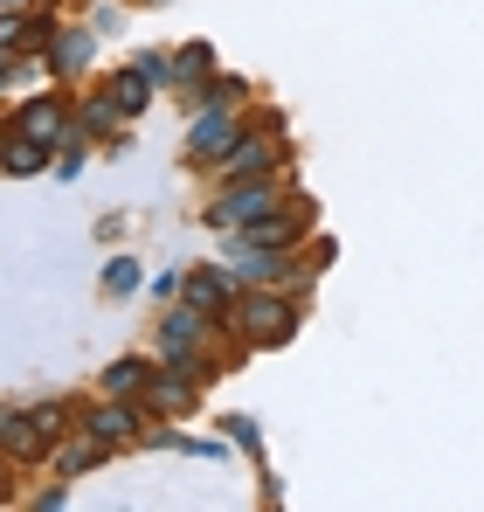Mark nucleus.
I'll return each mask as SVG.
<instances>
[{"label": "nucleus", "instance_id": "nucleus-12", "mask_svg": "<svg viewBox=\"0 0 484 512\" xmlns=\"http://www.w3.org/2000/svg\"><path fill=\"white\" fill-rule=\"evenodd\" d=\"M49 63H56V70H63V77H77L83 63H90V35H63V42H56V49H49Z\"/></svg>", "mask_w": 484, "mask_h": 512}, {"label": "nucleus", "instance_id": "nucleus-9", "mask_svg": "<svg viewBox=\"0 0 484 512\" xmlns=\"http://www.w3.org/2000/svg\"><path fill=\"white\" fill-rule=\"evenodd\" d=\"M236 277H249V284H270V277H284V256L277 250H236Z\"/></svg>", "mask_w": 484, "mask_h": 512}, {"label": "nucleus", "instance_id": "nucleus-6", "mask_svg": "<svg viewBox=\"0 0 484 512\" xmlns=\"http://www.w3.org/2000/svg\"><path fill=\"white\" fill-rule=\"evenodd\" d=\"M187 305H194V312H222V305H229V270H201V277H187Z\"/></svg>", "mask_w": 484, "mask_h": 512}, {"label": "nucleus", "instance_id": "nucleus-3", "mask_svg": "<svg viewBox=\"0 0 484 512\" xmlns=\"http://www.w3.org/2000/svg\"><path fill=\"white\" fill-rule=\"evenodd\" d=\"M194 340H201V312L187 305V312H173L160 326V353L166 360H180V367H194Z\"/></svg>", "mask_w": 484, "mask_h": 512}, {"label": "nucleus", "instance_id": "nucleus-15", "mask_svg": "<svg viewBox=\"0 0 484 512\" xmlns=\"http://www.w3.org/2000/svg\"><path fill=\"white\" fill-rule=\"evenodd\" d=\"M104 291H111V298L139 291V263H132V256H111V263H104Z\"/></svg>", "mask_w": 484, "mask_h": 512}, {"label": "nucleus", "instance_id": "nucleus-5", "mask_svg": "<svg viewBox=\"0 0 484 512\" xmlns=\"http://www.w3.org/2000/svg\"><path fill=\"white\" fill-rule=\"evenodd\" d=\"M146 90H153V77H146V70H125V77H111V90H104V97H111V104H118L125 118H139V111L153 104Z\"/></svg>", "mask_w": 484, "mask_h": 512}, {"label": "nucleus", "instance_id": "nucleus-4", "mask_svg": "<svg viewBox=\"0 0 484 512\" xmlns=\"http://www.w3.org/2000/svg\"><path fill=\"white\" fill-rule=\"evenodd\" d=\"M222 146H236V125H229V104H215V111H208V118L194 125V153H201V160H215Z\"/></svg>", "mask_w": 484, "mask_h": 512}, {"label": "nucleus", "instance_id": "nucleus-17", "mask_svg": "<svg viewBox=\"0 0 484 512\" xmlns=\"http://www.w3.org/2000/svg\"><path fill=\"white\" fill-rule=\"evenodd\" d=\"M229 436H236L242 450H249V457H256V423H249V416H236V423H229Z\"/></svg>", "mask_w": 484, "mask_h": 512}, {"label": "nucleus", "instance_id": "nucleus-10", "mask_svg": "<svg viewBox=\"0 0 484 512\" xmlns=\"http://www.w3.org/2000/svg\"><path fill=\"white\" fill-rule=\"evenodd\" d=\"M21 132H28V139H42V146H49V139H63V104H28V111H21Z\"/></svg>", "mask_w": 484, "mask_h": 512}, {"label": "nucleus", "instance_id": "nucleus-1", "mask_svg": "<svg viewBox=\"0 0 484 512\" xmlns=\"http://www.w3.org/2000/svg\"><path fill=\"white\" fill-rule=\"evenodd\" d=\"M242 333H249L256 346L291 340V305H284V298H270V291H263V298H249V305H242Z\"/></svg>", "mask_w": 484, "mask_h": 512}, {"label": "nucleus", "instance_id": "nucleus-14", "mask_svg": "<svg viewBox=\"0 0 484 512\" xmlns=\"http://www.w3.org/2000/svg\"><path fill=\"white\" fill-rule=\"evenodd\" d=\"M132 429H139V416H132V409H97V416H90V436H104V443L132 436Z\"/></svg>", "mask_w": 484, "mask_h": 512}, {"label": "nucleus", "instance_id": "nucleus-11", "mask_svg": "<svg viewBox=\"0 0 484 512\" xmlns=\"http://www.w3.org/2000/svg\"><path fill=\"white\" fill-rule=\"evenodd\" d=\"M201 77H208V49H201V42H187V49L166 63V84H201Z\"/></svg>", "mask_w": 484, "mask_h": 512}, {"label": "nucleus", "instance_id": "nucleus-13", "mask_svg": "<svg viewBox=\"0 0 484 512\" xmlns=\"http://www.w3.org/2000/svg\"><path fill=\"white\" fill-rule=\"evenodd\" d=\"M97 457H104V436H77V443H70L56 464H63V478H77V471H90Z\"/></svg>", "mask_w": 484, "mask_h": 512}, {"label": "nucleus", "instance_id": "nucleus-18", "mask_svg": "<svg viewBox=\"0 0 484 512\" xmlns=\"http://www.w3.org/2000/svg\"><path fill=\"white\" fill-rule=\"evenodd\" d=\"M21 7H28V0H0V14H21Z\"/></svg>", "mask_w": 484, "mask_h": 512}, {"label": "nucleus", "instance_id": "nucleus-7", "mask_svg": "<svg viewBox=\"0 0 484 512\" xmlns=\"http://www.w3.org/2000/svg\"><path fill=\"white\" fill-rule=\"evenodd\" d=\"M0 160H7V173H42V167H49V146L21 132V139H7V146H0Z\"/></svg>", "mask_w": 484, "mask_h": 512}, {"label": "nucleus", "instance_id": "nucleus-2", "mask_svg": "<svg viewBox=\"0 0 484 512\" xmlns=\"http://www.w3.org/2000/svg\"><path fill=\"white\" fill-rule=\"evenodd\" d=\"M270 160H277V139H270V132L236 139V146H229V187H236V180H256V173H270Z\"/></svg>", "mask_w": 484, "mask_h": 512}, {"label": "nucleus", "instance_id": "nucleus-8", "mask_svg": "<svg viewBox=\"0 0 484 512\" xmlns=\"http://www.w3.org/2000/svg\"><path fill=\"white\" fill-rule=\"evenodd\" d=\"M146 381H153L146 360H111V367H104V395H139Z\"/></svg>", "mask_w": 484, "mask_h": 512}, {"label": "nucleus", "instance_id": "nucleus-16", "mask_svg": "<svg viewBox=\"0 0 484 512\" xmlns=\"http://www.w3.org/2000/svg\"><path fill=\"white\" fill-rule=\"evenodd\" d=\"M187 402H194L187 381H153V409H187Z\"/></svg>", "mask_w": 484, "mask_h": 512}]
</instances>
